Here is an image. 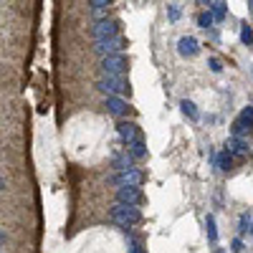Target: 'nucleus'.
<instances>
[{
    "mask_svg": "<svg viewBox=\"0 0 253 253\" xmlns=\"http://www.w3.org/2000/svg\"><path fill=\"white\" fill-rule=\"evenodd\" d=\"M109 218L122 225V228H129V225H139L142 223V210L134 208V205H112L109 208Z\"/></svg>",
    "mask_w": 253,
    "mask_h": 253,
    "instance_id": "nucleus-1",
    "label": "nucleus"
},
{
    "mask_svg": "<svg viewBox=\"0 0 253 253\" xmlns=\"http://www.w3.org/2000/svg\"><path fill=\"white\" fill-rule=\"evenodd\" d=\"M225 152L230 157H238V160H246L251 155V147L246 139H238V137H228L225 139Z\"/></svg>",
    "mask_w": 253,
    "mask_h": 253,
    "instance_id": "nucleus-9",
    "label": "nucleus"
},
{
    "mask_svg": "<svg viewBox=\"0 0 253 253\" xmlns=\"http://www.w3.org/2000/svg\"><path fill=\"white\" fill-rule=\"evenodd\" d=\"M99 69L104 71V76H124L126 69H129V58L124 53H117V56H104L99 61Z\"/></svg>",
    "mask_w": 253,
    "mask_h": 253,
    "instance_id": "nucleus-2",
    "label": "nucleus"
},
{
    "mask_svg": "<svg viewBox=\"0 0 253 253\" xmlns=\"http://www.w3.org/2000/svg\"><path fill=\"white\" fill-rule=\"evenodd\" d=\"M167 15H170V20L175 23V20H180V15H182V10H180V5H167Z\"/></svg>",
    "mask_w": 253,
    "mask_h": 253,
    "instance_id": "nucleus-23",
    "label": "nucleus"
},
{
    "mask_svg": "<svg viewBox=\"0 0 253 253\" xmlns=\"http://www.w3.org/2000/svg\"><path fill=\"white\" fill-rule=\"evenodd\" d=\"M248 129H251L248 124H243L241 119H236L233 124H230V132H233L230 137H238V139H243V134H248Z\"/></svg>",
    "mask_w": 253,
    "mask_h": 253,
    "instance_id": "nucleus-16",
    "label": "nucleus"
},
{
    "mask_svg": "<svg viewBox=\"0 0 253 253\" xmlns=\"http://www.w3.org/2000/svg\"><path fill=\"white\" fill-rule=\"evenodd\" d=\"M107 112L114 114V117H124L126 112H129V104H126L124 99H119V96H107Z\"/></svg>",
    "mask_w": 253,
    "mask_h": 253,
    "instance_id": "nucleus-11",
    "label": "nucleus"
},
{
    "mask_svg": "<svg viewBox=\"0 0 253 253\" xmlns=\"http://www.w3.org/2000/svg\"><path fill=\"white\" fill-rule=\"evenodd\" d=\"M208 66H210V71H213V74H220V71H223V66H220V61H218V58H210V61H208Z\"/></svg>",
    "mask_w": 253,
    "mask_h": 253,
    "instance_id": "nucleus-25",
    "label": "nucleus"
},
{
    "mask_svg": "<svg viewBox=\"0 0 253 253\" xmlns=\"http://www.w3.org/2000/svg\"><path fill=\"white\" fill-rule=\"evenodd\" d=\"M0 193H3V180H0Z\"/></svg>",
    "mask_w": 253,
    "mask_h": 253,
    "instance_id": "nucleus-29",
    "label": "nucleus"
},
{
    "mask_svg": "<svg viewBox=\"0 0 253 253\" xmlns=\"http://www.w3.org/2000/svg\"><path fill=\"white\" fill-rule=\"evenodd\" d=\"M109 3H107V0H94V3H89V13L96 18V23H99V20H107V15H109Z\"/></svg>",
    "mask_w": 253,
    "mask_h": 253,
    "instance_id": "nucleus-12",
    "label": "nucleus"
},
{
    "mask_svg": "<svg viewBox=\"0 0 253 253\" xmlns=\"http://www.w3.org/2000/svg\"><path fill=\"white\" fill-rule=\"evenodd\" d=\"M243 124H248V126H253V107H246L243 112H241V117H238Z\"/></svg>",
    "mask_w": 253,
    "mask_h": 253,
    "instance_id": "nucleus-22",
    "label": "nucleus"
},
{
    "mask_svg": "<svg viewBox=\"0 0 253 253\" xmlns=\"http://www.w3.org/2000/svg\"><path fill=\"white\" fill-rule=\"evenodd\" d=\"M230 165H233V157H230L225 150H223V155L218 157V170H223V172H228L230 170Z\"/></svg>",
    "mask_w": 253,
    "mask_h": 253,
    "instance_id": "nucleus-20",
    "label": "nucleus"
},
{
    "mask_svg": "<svg viewBox=\"0 0 253 253\" xmlns=\"http://www.w3.org/2000/svg\"><path fill=\"white\" fill-rule=\"evenodd\" d=\"M144 195L139 187H117V203L119 205H142Z\"/></svg>",
    "mask_w": 253,
    "mask_h": 253,
    "instance_id": "nucleus-7",
    "label": "nucleus"
},
{
    "mask_svg": "<svg viewBox=\"0 0 253 253\" xmlns=\"http://www.w3.org/2000/svg\"><path fill=\"white\" fill-rule=\"evenodd\" d=\"M233 251H243V243H241V238H236V241H233Z\"/></svg>",
    "mask_w": 253,
    "mask_h": 253,
    "instance_id": "nucleus-27",
    "label": "nucleus"
},
{
    "mask_svg": "<svg viewBox=\"0 0 253 253\" xmlns=\"http://www.w3.org/2000/svg\"><path fill=\"white\" fill-rule=\"evenodd\" d=\"M117 134H119V139L126 142V144H134V142L142 139V132H139V126H137L134 122H119V124H117Z\"/></svg>",
    "mask_w": 253,
    "mask_h": 253,
    "instance_id": "nucleus-8",
    "label": "nucleus"
},
{
    "mask_svg": "<svg viewBox=\"0 0 253 253\" xmlns=\"http://www.w3.org/2000/svg\"><path fill=\"white\" fill-rule=\"evenodd\" d=\"M132 160H134V157L124 150V155H117V157H114V170H117V172L129 170V167H132Z\"/></svg>",
    "mask_w": 253,
    "mask_h": 253,
    "instance_id": "nucleus-13",
    "label": "nucleus"
},
{
    "mask_svg": "<svg viewBox=\"0 0 253 253\" xmlns=\"http://www.w3.org/2000/svg\"><path fill=\"white\" fill-rule=\"evenodd\" d=\"M119 31H122L119 20H117V18H107V20H99V23H94L91 36H94V41H109V38L122 36Z\"/></svg>",
    "mask_w": 253,
    "mask_h": 253,
    "instance_id": "nucleus-4",
    "label": "nucleus"
},
{
    "mask_svg": "<svg viewBox=\"0 0 253 253\" xmlns=\"http://www.w3.org/2000/svg\"><path fill=\"white\" fill-rule=\"evenodd\" d=\"M96 89L101 94H107V96H117V94L129 91V81H126L124 76H101L96 81Z\"/></svg>",
    "mask_w": 253,
    "mask_h": 253,
    "instance_id": "nucleus-3",
    "label": "nucleus"
},
{
    "mask_svg": "<svg viewBox=\"0 0 253 253\" xmlns=\"http://www.w3.org/2000/svg\"><path fill=\"white\" fill-rule=\"evenodd\" d=\"M251 236H253V220H251Z\"/></svg>",
    "mask_w": 253,
    "mask_h": 253,
    "instance_id": "nucleus-30",
    "label": "nucleus"
},
{
    "mask_svg": "<svg viewBox=\"0 0 253 253\" xmlns=\"http://www.w3.org/2000/svg\"><path fill=\"white\" fill-rule=\"evenodd\" d=\"M177 53H180V56H185V58L198 56V53H200V43H198V38H193V36H182V38L177 41Z\"/></svg>",
    "mask_w": 253,
    "mask_h": 253,
    "instance_id": "nucleus-10",
    "label": "nucleus"
},
{
    "mask_svg": "<svg viewBox=\"0 0 253 253\" xmlns=\"http://www.w3.org/2000/svg\"><path fill=\"white\" fill-rule=\"evenodd\" d=\"M129 253H144V248H142L134 238H129Z\"/></svg>",
    "mask_w": 253,
    "mask_h": 253,
    "instance_id": "nucleus-26",
    "label": "nucleus"
},
{
    "mask_svg": "<svg viewBox=\"0 0 253 253\" xmlns=\"http://www.w3.org/2000/svg\"><path fill=\"white\" fill-rule=\"evenodd\" d=\"M129 155L134 157V160H142V157H147V144L139 139V142H134V144H129Z\"/></svg>",
    "mask_w": 253,
    "mask_h": 253,
    "instance_id": "nucleus-17",
    "label": "nucleus"
},
{
    "mask_svg": "<svg viewBox=\"0 0 253 253\" xmlns=\"http://www.w3.org/2000/svg\"><path fill=\"white\" fill-rule=\"evenodd\" d=\"M205 230H208V241H218V230H215V218L213 215H208L205 218Z\"/></svg>",
    "mask_w": 253,
    "mask_h": 253,
    "instance_id": "nucleus-18",
    "label": "nucleus"
},
{
    "mask_svg": "<svg viewBox=\"0 0 253 253\" xmlns=\"http://www.w3.org/2000/svg\"><path fill=\"white\" fill-rule=\"evenodd\" d=\"M241 41H243L246 46H251V43H253V28H251L248 23H243V26H241Z\"/></svg>",
    "mask_w": 253,
    "mask_h": 253,
    "instance_id": "nucleus-21",
    "label": "nucleus"
},
{
    "mask_svg": "<svg viewBox=\"0 0 253 253\" xmlns=\"http://www.w3.org/2000/svg\"><path fill=\"white\" fill-rule=\"evenodd\" d=\"M208 10H210V15H213L215 20H223L225 13H228V5L220 3V0H215V3H208Z\"/></svg>",
    "mask_w": 253,
    "mask_h": 253,
    "instance_id": "nucleus-14",
    "label": "nucleus"
},
{
    "mask_svg": "<svg viewBox=\"0 0 253 253\" xmlns=\"http://www.w3.org/2000/svg\"><path fill=\"white\" fill-rule=\"evenodd\" d=\"M5 243V230H0V246Z\"/></svg>",
    "mask_w": 253,
    "mask_h": 253,
    "instance_id": "nucleus-28",
    "label": "nucleus"
},
{
    "mask_svg": "<svg viewBox=\"0 0 253 253\" xmlns=\"http://www.w3.org/2000/svg\"><path fill=\"white\" fill-rule=\"evenodd\" d=\"M144 180V172L139 170V167H129V170H122L112 177V185L117 187H139Z\"/></svg>",
    "mask_w": 253,
    "mask_h": 253,
    "instance_id": "nucleus-6",
    "label": "nucleus"
},
{
    "mask_svg": "<svg viewBox=\"0 0 253 253\" xmlns=\"http://www.w3.org/2000/svg\"><path fill=\"white\" fill-rule=\"evenodd\" d=\"M180 109H182V114L185 117H190V119H200V112H198V107L190 99H182L180 101Z\"/></svg>",
    "mask_w": 253,
    "mask_h": 253,
    "instance_id": "nucleus-15",
    "label": "nucleus"
},
{
    "mask_svg": "<svg viewBox=\"0 0 253 253\" xmlns=\"http://www.w3.org/2000/svg\"><path fill=\"white\" fill-rule=\"evenodd\" d=\"M198 23H200V28H205V31H208L210 26H213V23H215V18H213V15H210V10H203V13L198 15Z\"/></svg>",
    "mask_w": 253,
    "mask_h": 253,
    "instance_id": "nucleus-19",
    "label": "nucleus"
},
{
    "mask_svg": "<svg viewBox=\"0 0 253 253\" xmlns=\"http://www.w3.org/2000/svg\"><path fill=\"white\" fill-rule=\"evenodd\" d=\"M248 8H251V10H253V0H251V3H248Z\"/></svg>",
    "mask_w": 253,
    "mask_h": 253,
    "instance_id": "nucleus-31",
    "label": "nucleus"
},
{
    "mask_svg": "<svg viewBox=\"0 0 253 253\" xmlns=\"http://www.w3.org/2000/svg\"><path fill=\"white\" fill-rule=\"evenodd\" d=\"M129 46L124 36H117V38H109V41H94V53H99L101 58L104 56H117V53H124V48Z\"/></svg>",
    "mask_w": 253,
    "mask_h": 253,
    "instance_id": "nucleus-5",
    "label": "nucleus"
},
{
    "mask_svg": "<svg viewBox=\"0 0 253 253\" xmlns=\"http://www.w3.org/2000/svg\"><path fill=\"white\" fill-rule=\"evenodd\" d=\"M251 220H253V218H251L248 213H246V215H241V223H238V233H241V236H243V233H248V225H251Z\"/></svg>",
    "mask_w": 253,
    "mask_h": 253,
    "instance_id": "nucleus-24",
    "label": "nucleus"
}]
</instances>
